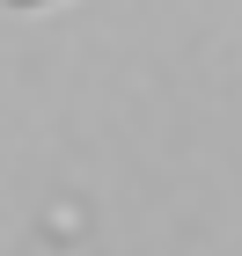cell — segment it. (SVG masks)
I'll list each match as a JSON object with an SVG mask.
<instances>
[{
  "instance_id": "cell-1",
  "label": "cell",
  "mask_w": 242,
  "mask_h": 256,
  "mask_svg": "<svg viewBox=\"0 0 242 256\" xmlns=\"http://www.w3.org/2000/svg\"><path fill=\"white\" fill-rule=\"evenodd\" d=\"M15 8H37V0H15Z\"/></svg>"
}]
</instances>
